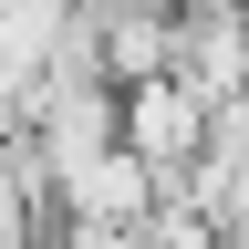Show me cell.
<instances>
[{
	"mask_svg": "<svg viewBox=\"0 0 249 249\" xmlns=\"http://www.w3.org/2000/svg\"><path fill=\"white\" fill-rule=\"evenodd\" d=\"M114 135H124V156L156 177V197H166V187L187 177V156H197V135H208V104H197L177 73H156V83H135V93L114 104Z\"/></svg>",
	"mask_w": 249,
	"mask_h": 249,
	"instance_id": "1",
	"label": "cell"
},
{
	"mask_svg": "<svg viewBox=\"0 0 249 249\" xmlns=\"http://www.w3.org/2000/svg\"><path fill=\"white\" fill-rule=\"evenodd\" d=\"M156 208H166V197H156V177L124 156V135L104 156H83V166L52 177V218H62V229H145Z\"/></svg>",
	"mask_w": 249,
	"mask_h": 249,
	"instance_id": "2",
	"label": "cell"
}]
</instances>
